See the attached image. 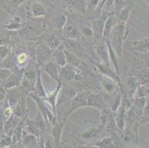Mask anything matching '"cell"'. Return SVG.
<instances>
[{
	"instance_id": "1",
	"label": "cell",
	"mask_w": 149,
	"mask_h": 148,
	"mask_svg": "<svg viewBox=\"0 0 149 148\" xmlns=\"http://www.w3.org/2000/svg\"><path fill=\"white\" fill-rule=\"evenodd\" d=\"M128 33V31L127 29L125 22L118 21V22L116 23L114 28L112 30L111 36H110V38L111 36L112 37V39H110L112 46H113L114 51H116L118 57L120 59L122 58V55H123V42L126 39Z\"/></svg>"
},
{
	"instance_id": "2",
	"label": "cell",
	"mask_w": 149,
	"mask_h": 148,
	"mask_svg": "<svg viewBox=\"0 0 149 148\" xmlns=\"http://www.w3.org/2000/svg\"><path fill=\"white\" fill-rule=\"evenodd\" d=\"M28 95L34 100L38 107L39 111L41 113L42 116H43L44 119L45 120L46 124H48V127L51 128L53 124L57 120V116L54 113L50 110L49 108H48V105H47V102L45 101L44 99L36 96L33 92L28 93Z\"/></svg>"
},
{
	"instance_id": "3",
	"label": "cell",
	"mask_w": 149,
	"mask_h": 148,
	"mask_svg": "<svg viewBox=\"0 0 149 148\" xmlns=\"http://www.w3.org/2000/svg\"><path fill=\"white\" fill-rule=\"evenodd\" d=\"M91 92V91H90V90H84V91L77 93V94H76L75 96H74V98L72 99V100L70 101V108H69L68 111V113H66L65 116V117L63 118L65 120H67L68 116H70V114L74 113L76 110L86 106L88 96L89 93H90Z\"/></svg>"
},
{
	"instance_id": "4",
	"label": "cell",
	"mask_w": 149,
	"mask_h": 148,
	"mask_svg": "<svg viewBox=\"0 0 149 148\" xmlns=\"http://www.w3.org/2000/svg\"><path fill=\"white\" fill-rule=\"evenodd\" d=\"M54 50L50 48L47 44H40L36 48V62L39 66H44L53 57Z\"/></svg>"
},
{
	"instance_id": "5",
	"label": "cell",
	"mask_w": 149,
	"mask_h": 148,
	"mask_svg": "<svg viewBox=\"0 0 149 148\" xmlns=\"http://www.w3.org/2000/svg\"><path fill=\"white\" fill-rule=\"evenodd\" d=\"M86 106L96 108L101 113L105 112L108 110V106L102 96L100 93H94L93 92H91L88 96Z\"/></svg>"
},
{
	"instance_id": "6",
	"label": "cell",
	"mask_w": 149,
	"mask_h": 148,
	"mask_svg": "<svg viewBox=\"0 0 149 148\" xmlns=\"http://www.w3.org/2000/svg\"><path fill=\"white\" fill-rule=\"evenodd\" d=\"M143 113V109L132 105L127 110L125 116V127H131L133 124L137 122Z\"/></svg>"
},
{
	"instance_id": "7",
	"label": "cell",
	"mask_w": 149,
	"mask_h": 148,
	"mask_svg": "<svg viewBox=\"0 0 149 148\" xmlns=\"http://www.w3.org/2000/svg\"><path fill=\"white\" fill-rule=\"evenodd\" d=\"M77 76V68L70 64H66L59 70V80L60 81L69 82L72 81Z\"/></svg>"
},
{
	"instance_id": "8",
	"label": "cell",
	"mask_w": 149,
	"mask_h": 148,
	"mask_svg": "<svg viewBox=\"0 0 149 148\" xmlns=\"http://www.w3.org/2000/svg\"><path fill=\"white\" fill-rule=\"evenodd\" d=\"M95 65L96 67H97V70H99V72L101 73L102 75L106 76L112 79L116 84H118L119 85H120L121 80H120V76L116 73V72L115 71V70H113L110 65H107L105 64L102 63V62L95 63Z\"/></svg>"
},
{
	"instance_id": "9",
	"label": "cell",
	"mask_w": 149,
	"mask_h": 148,
	"mask_svg": "<svg viewBox=\"0 0 149 148\" xmlns=\"http://www.w3.org/2000/svg\"><path fill=\"white\" fill-rule=\"evenodd\" d=\"M36 73H26L23 75L22 79V85L23 90L25 94L33 92L34 85L36 83Z\"/></svg>"
},
{
	"instance_id": "10",
	"label": "cell",
	"mask_w": 149,
	"mask_h": 148,
	"mask_svg": "<svg viewBox=\"0 0 149 148\" xmlns=\"http://www.w3.org/2000/svg\"><path fill=\"white\" fill-rule=\"evenodd\" d=\"M66 120L64 119H62L61 122L56 120V122L54 123L51 127V135L54 138V145L56 147H60L61 142V137H62V130L64 128V125L65 124Z\"/></svg>"
},
{
	"instance_id": "11",
	"label": "cell",
	"mask_w": 149,
	"mask_h": 148,
	"mask_svg": "<svg viewBox=\"0 0 149 148\" xmlns=\"http://www.w3.org/2000/svg\"><path fill=\"white\" fill-rule=\"evenodd\" d=\"M128 110L125 103L122 100V104L120 106L118 110L116 111V116H115V124L119 130H122L125 128V116H126V111Z\"/></svg>"
},
{
	"instance_id": "12",
	"label": "cell",
	"mask_w": 149,
	"mask_h": 148,
	"mask_svg": "<svg viewBox=\"0 0 149 148\" xmlns=\"http://www.w3.org/2000/svg\"><path fill=\"white\" fill-rule=\"evenodd\" d=\"M117 22H118V19L114 14L108 16V18L106 19V21H105V25H104L103 31H102V39L104 40L108 39H110V36H111L112 30Z\"/></svg>"
},
{
	"instance_id": "13",
	"label": "cell",
	"mask_w": 149,
	"mask_h": 148,
	"mask_svg": "<svg viewBox=\"0 0 149 148\" xmlns=\"http://www.w3.org/2000/svg\"><path fill=\"white\" fill-rule=\"evenodd\" d=\"M62 89V82L59 81L57 82V86L56 88L55 89L54 91H53L52 93H50V94H47L45 99V101L48 104H50V106L52 108L53 113H54L55 115L56 116V101H57V98L59 96V93H60V90Z\"/></svg>"
},
{
	"instance_id": "14",
	"label": "cell",
	"mask_w": 149,
	"mask_h": 148,
	"mask_svg": "<svg viewBox=\"0 0 149 148\" xmlns=\"http://www.w3.org/2000/svg\"><path fill=\"white\" fill-rule=\"evenodd\" d=\"M96 52L97 55L100 56L102 62L107 65H110L109 54H108V47H107L105 41L102 39V40L96 46Z\"/></svg>"
},
{
	"instance_id": "15",
	"label": "cell",
	"mask_w": 149,
	"mask_h": 148,
	"mask_svg": "<svg viewBox=\"0 0 149 148\" xmlns=\"http://www.w3.org/2000/svg\"><path fill=\"white\" fill-rule=\"evenodd\" d=\"M28 110L26 107L25 95H22L19 98L17 104L14 108V116L19 118H25L27 116Z\"/></svg>"
},
{
	"instance_id": "16",
	"label": "cell",
	"mask_w": 149,
	"mask_h": 148,
	"mask_svg": "<svg viewBox=\"0 0 149 148\" xmlns=\"http://www.w3.org/2000/svg\"><path fill=\"white\" fill-rule=\"evenodd\" d=\"M60 67L56 62L53 60H50L44 65V70L54 80L59 82V68Z\"/></svg>"
},
{
	"instance_id": "17",
	"label": "cell",
	"mask_w": 149,
	"mask_h": 148,
	"mask_svg": "<svg viewBox=\"0 0 149 148\" xmlns=\"http://www.w3.org/2000/svg\"><path fill=\"white\" fill-rule=\"evenodd\" d=\"M36 83L34 85V90H33V93L36 95V96H40V97L42 98V99H45L46 96H47V93L45 90V88L43 87L42 82V78H41V71H40V66L36 65Z\"/></svg>"
},
{
	"instance_id": "18",
	"label": "cell",
	"mask_w": 149,
	"mask_h": 148,
	"mask_svg": "<svg viewBox=\"0 0 149 148\" xmlns=\"http://www.w3.org/2000/svg\"><path fill=\"white\" fill-rule=\"evenodd\" d=\"M107 15L100 13V16L96 19L93 20L91 22V26L93 32L98 36H101L102 38V31H103L104 25H105L106 19L108 18Z\"/></svg>"
},
{
	"instance_id": "19",
	"label": "cell",
	"mask_w": 149,
	"mask_h": 148,
	"mask_svg": "<svg viewBox=\"0 0 149 148\" xmlns=\"http://www.w3.org/2000/svg\"><path fill=\"white\" fill-rule=\"evenodd\" d=\"M105 41V42H106L107 47H108L110 62H111L113 68H114L115 71L116 72V73H117L118 75H120V65H119L118 56H117V54H116V51H114L113 46H112L111 42V40L108 39Z\"/></svg>"
},
{
	"instance_id": "20",
	"label": "cell",
	"mask_w": 149,
	"mask_h": 148,
	"mask_svg": "<svg viewBox=\"0 0 149 148\" xmlns=\"http://www.w3.org/2000/svg\"><path fill=\"white\" fill-rule=\"evenodd\" d=\"M62 45L64 46L65 50L73 53V54L80 52L82 50V46H81L80 43L76 39H72V38H65L63 39Z\"/></svg>"
},
{
	"instance_id": "21",
	"label": "cell",
	"mask_w": 149,
	"mask_h": 148,
	"mask_svg": "<svg viewBox=\"0 0 149 148\" xmlns=\"http://www.w3.org/2000/svg\"><path fill=\"white\" fill-rule=\"evenodd\" d=\"M63 2L76 11L82 14L87 13L86 2L85 0H63Z\"/></svg>"
},
{
	"instance_id": "22",
	"label": "cell",
	"mask_w": 149,
	"mask_h": 148,
	"mask_svg": "<svg viewBox=\"0 0 149 148\" xmlns=\"http://www.w3.org/2000/svg\"><path fill=\"white\" fill-rule=\"evenodd\" d=\"M54 61L59 65V67H64L67 64L66 60L65 53V47L62 44H60L56 49H55L53 54Z\"/></svg>"
},
{
	"instance_id": "23",
	"label": "cell",
	"mask_w": 149,
	"mask_h": 148,
	"mask_svg": "<svg viewBox=\"0 0 149 148\" xmlns=\"http://www.w3.org/2000/svg\"><path fill=\"white\" fill-rule=\"evenodd\" d=\"M134 5L135 0H128V3L125 5V7L124 8H123L121 11L119 13V14L116 16L119 22L126 23L128 18H129L130 14H131V11H132V9L134 8Z\"/></svg>"
},
{
	"instance_id": "24",
	"label": "cell",
	"mask_w": 149,
	"mask_h": 148,
	"mask_svg": "<svg viewBox=\"0 0 149 148\" xmlns=\"http://www.w3.org/2000/svg\"><path fill=\"white\" fill-rule=\"evenodd\" d=\"M132 50L136 54H145L149 51V38L132 43Z\"/></svg>"
},
{
	"instance_id": "25",
	"label": "cell",
	"mask_w": 149,
	"mask_h": 148,
	"mask_svg": "<svg viewBox=\"0 0 149 148\" xmlns=\"http://www.w3.org/2000/svg\"><path fill=\"white\" fill-rule=\"evenodd\" d=\"M22 144L23 147H37L38 145H39V139L36 135H33V134L28 133L24 135V132H23Z\"/></svg>"
},
{
	"instance_id": "26",
	"label": "cell",
	"mask_w": 149,
	"mask_h": 148,
	"mask_svg": "<svg viewBox=\"0 0 149 148\" xmlns=\"http://www.w3.org/2000/svg\"><path fill=\"white\" fill-rule=\"evenodd\" d=\"M21 79H22L19 76H18L16 73H12L11 75L9 76L5 81H2L1 85L5 90L10 89V88L18 86Z\"/></svg>"
},
{
	"instance_id": "27",
	"label": "cell",
	"mask_w": 149,
	"mask_h": 148,
	"mask_svg": "<svg viewBox=\"0 0 149 148\" xmlns=\"http://www.w3.org/2000/svg\"><path fill=\"white\" fill-rule=\"evenodd\" d=\"M102 87L103 88L105 91L108 93H112L114 92L116 89V82L112 79L106 76L101 75L100 77Z\"/></svg>"
},
{
	"instance_id": "28",
	"label": "cell",
	"mask_w": 149,
	"mask_h": 148,
	"mask_svg": "<svg viewBox=\"0 0 149 148\" xmlns=\"http://www.w3.org/2000/svg\"><path fill=\"white\" fill-rule=\"evenodd\" d=\"M24 1L25 0H5L2 4L9 13L13 14Z\"/></svg>"
},
{
	"instance_id": "29",
	"label": "cell",
	"mask_w": 149,
	"mask_h": 148,
	"mask_svg": "<svg viewBox=\"0 0 149 148\" xmlns=\"http://www.w3.org/2000/svg\"><path fill=\"white\" fill-rule=\"evenodd\" d=\"M25 126L26 127L28 133L36 135L38 139H39V142H40V134H41V131L39 129V127H37V125L35 124V122H33V119H28L27 117L25 118Z\"/></svg>"
},
{
	"instance_id": "30",
	"label": "cell",
	"mask_w": 149,
	"mask_h": 148,
	"mask_svg": "<svg viewBox=\"0 0 149 148\" xmlns=\"http://www.w3.org/2000/svg\"><path fill=\"white\" fill-rule=\"evenodd\" d=\"M67 16L63 14V13H59L56 14L53 19V26H54V28H56L57 30H62L63 29L64 26L67 23Z\"/></svg>"
},
{
	"instance_id": "31",
	"label": "cell",
	"mask_w": 149,
	"mask_h": 148,
	"mask_svg": "<svg viewBox=\"0 0 149 148\" xmlns=\"http://www.w3.org/2000/svg\"><path fill=\"white\" fill-rule=\"evenodd\" d=\"M31 14L33 17H41L45 16L47 13L46 9L42 4L40 2H34L31 5Z\"/></svg>"
},
{
	"instance_id": "32",
	"label": "cell",
	"mask_w": 149,
	"mask_h": 148,
	"mask_svg": "<svg viewBox=\"0 0 149 148\" xmlns=\"http://www.w3.org/2000/svg\"><path fill=\"white\" fill-rule=\"evenodd\" d=\"M63 31L66 37L72 38V39H77L78 36V32L76 26L72 22H68L63 28Z\"/></svg>"
},
{
	"instance_id": "33",
	"label": "cell",
	"mask_w": 149,
	"mask_h": 148,
	"mask_svg": "<svg viewBox=\"0 0 149 148\" xmlns=\"http://www.w3.org/2000/svg\"><path fill=\"white\" fill-rule=\"evenodd\" d=\"M149 67L140 69L136 77L139 85H148L149 84Z\"/></svg>"
},
{
	"instance_id": "34",
	"label": "cell",
	"mask_w": 149,
	"mask_h": 148,
	"mask_svg": "<svg viewBox=\"0 0 149 148\" xmlns=\"http://www.w3.org/2000/svg\"><path fill=\"white\" fill-rule=\"evenodd\" d=\"M105 127V125L101 124L99 126L98 128L91 129V130H88V132L84 133L83 138H85V140H93V139H95L101 133L102 131V130H103Z\"/></svg>"
},
{
	"instance_id": "35",
	"label": "cell",
	"mask_w": 149,
	"mask_h": 148,
	"mask_svg": "<svg viewBox=\"0 0 149 148\" xmlns=\"http://www.w3.org/2000/svg\"><path fill=\"white\" fill-rule=\"evenodd\" d=\"M33 121L35 122V124L37 125V127H39V129L41 131V133L45 132L47 130V128H48V124H46L45 120L44 119L43 116H42L41 113L40 111H38L36 116H35L34 119H33Z\"/></svg>"
},
{
	"instance_id": "36",
	"label": "cell",
	"mask_w": 149,
	"mask_h": 148,
	"mask_svg": "<svg viewBox=\"0 0 149 148\" xmlns=\"http://www.w3.org/2000/svg\"><path fill=\"white\" fill-rule=\"evenodd\" d=\"M65 53L66 60H67V64H70V65H73L75 67H79V65L82 64V62L79 61V59L74 55V54L68 51L67 50L65 49Z\"/></svg>"
},
{
	"instance_id": "37",
	"label": "cell",
	"mask_w": 149,
	"mask_h": 148,
	"mask_svg": "<svg viewBox=\"0 0 149 148\" xmlns=\"http://www.w3.org/2000/svg\"><path fill=\"white\" fill-rule=\"evenodd\" d=\"M22 20L19 16H13L9 24H6L4 26V28L10 30V31H16V30H19L22 28Z\"/></svg>"
},
{
	"instance_id": "38",
	"label": "cell",
	"mask_w": 149,
	"mask_h": 148,
	"mask_svg": "<svg viewBox=\"0 0 149 148\" xmlns=\"http://www.w3.org/2000/svg\"><path fill=\"white\" fill-rule=\"evenodd\" d=\"M94 147H97L99 148H108V147H114V144H113V140L112 138L107 137L102 139L101 141L93 144Z\"/></svg>"
},
{
	"instance_id": "39",
	"label": "cell",
	"mask_w": 149,
	"mask_h": 148,
	"mask_svg": "<svg viewBox=\"0 0 149 148\" xmlns=\"http://www.w3.org/2000/svg\"><path fill=\"white\" fill-rule=\"evenodd\" d=\"M135 54H136V62L139 63V65H144L145 67H149V51L145 54H136V53Z\"/></svg>"
},
{
	"instance_id": "40",
	"label": "cell",
	"mask_w": 149,
	"mask_h": 148,
	"mask_svg": "<svg viewBox=\"0 0 149 148\" xmlns=\"http://www.w3.org/2000/svg\"><path fill=\"white\" fill-rule=\"evenodd\" d=\"M135 94L136 97H147L149 96V84L139 85L137 87Z\"/></svg>"
},
{
	"instance_id": "41",
	"label": "cell",
	"mask_w": 149,
	"mask_h": 148,
	"mask_svg": "<svg viewBox=\"0 0 149 148\" xmlns=\"http://www.w3.org/2000/svg\"><path fill=\"white\" fill-rule=\"evenodd\" d=\"M128 3V0H113V7H114V15L117 16L123 8L125 7Z\"/></svg>"
},
{
	"instance_id": "42",
	"label": "cell",
	"mask_w": 149,
	"mask_h": 148,
	"mask_svg": "<svg viewBox=\"0 0 149 148\" xmlns=\"http://www.w3.org/2000/svg\"><path fill=\"white\" fill-rule=\"evenodd\" d=\"M60 44V39H59V38L54 36V35L50 36L47 40V45L53 50L57 48Z\"/></svg>"
},
{
	"instance_id": "43",
	"label": "cell",
	"mask_w": 149,
	"mask_h": 148,
	"mask_svg": "<svg viewBox=\"0 0 149 148\" xmlns=\"http://www.w3.org/2000/svg\"><path fill=\"white\" fill-rule=\"evenodd\" d=\"M12 145V136L2 134L0 138V147H8Z\"/></svg>"
},
{
	"instance_id": "44",
	"label": "cell",
	"mask_w": 149,
	"mask_h": 148,
	"mask_svg": "<svg viewBox=\"0 0 149 148\" xmlns=\"http://www.w3.org/2000/svg\"><path fill=\"white\" fill-rule=\"evenodd\" d=\"M28 61V56L25 53H21L17 57V64L18 67H21L22 68Z\"/></svg>"
},
{
	"instance_id": "45",
	"label": "cell",
	"mask_w": 149,
	"mask_h": 148,
	"mask_svg": "<svg viewBox=\"0 0 149 148\" xmlns=\"http://www.w3.org/2000/svg\"><path fill=\"white\" fill-rule=\"evenodd\" d=\"M146 102H147L146 97H136L133 99V104L141 109H144Z\"/></svg>"
},
{
	"instance_id": "46",
	"label": "cell",
	"mask_w": 149,
	"mask_h": 148,
	"mask_svg": "<svg viewBox=\"0 0 149 148\" xmlns=\"http://www.w3.org/2000/svg\"><path fill=\"white\" fill-rule=\"evenodd\" d=\"M122 104V96L120 93H117L116 96H115V99L113 101V104L111 106V110L113 113H116V111L118 110L120 106Z\"/></svg>"
},
{
	"instance_id": "47",
	"label": "cell",
	"mask_w": 149,
	"mask_h": 148,
	"mask_svg": "<svg viewBox=\"0 0 149 148\" xmlns=\"http://www.w3.org/2000/svg\"><path fill=\"white\" fill-rule=\"evenodd\" d=\"M100 0H88L86 2V8L87 10H89L90 12H96L97 8L100 5Z\"/></svg>"
},
{
	"instance_id": "48",
	"label": "cell",
	"mask_w": 149,
	"mask_h": 148,
	"mask_svg": "<svg viewBox=\"0 0 149 148\" xmlns=\"http://www.w3.org/2000/svg\"><path fill=\"white\" fill-rule=\"evenodd\" d=\"M80 31L82 35L88 39H91L94 35V32H93L92 28H90L88 26H85V25L82 26L80 28Z\"/></svg>"
},
{
	"instance_id": "49",
	"label": "cell",
	"mask_w": 149,
	"mask_h": 148,
	"mask_svg": "<svg viewBox=\"0 0 149 148\" xmlns=\"http://www.w3.org/2000/svg\"><path fill=\"white\" fill-rule=\"evenodd\" d=\"M12 74V70L8 68L0 69V84L5 81L8 77Z\"/></svg>"
},
{
	"instance_id": "50",
	"label": "cell",
	"mask_w": 149,
	"mask_h": 148,
	"mask_svg": "<svg viewBox=\"0 0 149 148\" xmlns=\"http://www.w3.org/2000/svg\"><path fill=\"white\" fill-rule=\"evenodd\" d=\"M10 50L7 46L0 45V61H2L8 56Z\"/></svg>"
},
{
	"instance_id": "51",
	"label": "cell",
	"mask_w": 149,
	"mask_h": 148,
	"mask_svg": "<svg viewBox=\"0 0 149 148\" xmlns=\"http://www.w3.org/2000/svg\"><path fill=\"white\" fill-rule=\"evenodd\" d=\"M3 113L6 119H8V118H10L12 115H13V113H14V108H13V107H11L10 105H8V107L4 108Z\"/></svg>"
},
{
	"instance_id": "52",
	"label": "cell",
	"mask_w": 149,
	"mask_h": 148,
	"mask_svg": "<svg viewBox=\"0 0 149 148\" xmlns=\"http://www.w3.org/2000/svg\"><path fill=\"white\" fill-rule=\"evenodd\" d=\"M6 120L7 119L3 113V108H2V106L0 105V132L1 133H2L4 124H5V122Z\"/></svg>"
},
{
	"instance_id": "53",
	"label": "cell",
	"mask_w": 149,
	"mask_h": 148,
	"mask_svg": "<svg viewBox=\"0 0 149 148\" xmlns=\"http://www.w3.org/2000/svg\"><path fill=\"white\" fill-rule=\"evenodd\" d=\"M10 43V40L8 37L3 36H0V45L7 46Z\"/></svg>"
},
{
	"instance_id": "54",
	"label": "cell",
	"mask_w": 149,
	"mask_h": 148,
	"mask_svg": "<svg viewBox=\"0 0 149 148\" xmlns=\"http://www.w3.org/2000/svg\"><path fill=\"white\" fill-rule=\"evenodd\" d=\"M146 2H147L148 6V8H149V0H146Z\"/></svg>"
},
{
	"instance_id": "55",
	"label": "cell",
	"mask_w": 149,
	"mask_h": 148,
	"mask_svg": "<svg viewBox=\"0 0 149 148\" xmlns=\"http://www.w3.org/2000/svg\"><path fill=\"white\" fill-rule=\"evenodd\" d=\"M1 133H2L0 132V138H1V135H2V134H1Z\"/></svg>"
},
{
	"instance_id": "56",
	"label": "cell",
	"mask_w": 149,
	"mask_h": 148,
	"mask_svg": "<svg viewBox=\"0 0 149 148\" xmlns=\"http://www.w3.org/2000/svg\"><path fill=\"white\" fill-rule=\"evenodd\" d=\"M147 101L149 102V97H148V99H147Z\"/></svg>"
},
{
	"instance_id": "57",
	"label": "cell",
	"mask_w": 149,
	"mask_h": 148,
	"mask_svg": "<svg viewBox=\"0 0 149 148\" xmlns=\"http://www.w3.org/2000/svg\"><path fill=\"white\" fill-rule=\"evenodd\" d=\"M4 1H5V0H1V2H4Z\"/></svg>"
}]
</instances>
